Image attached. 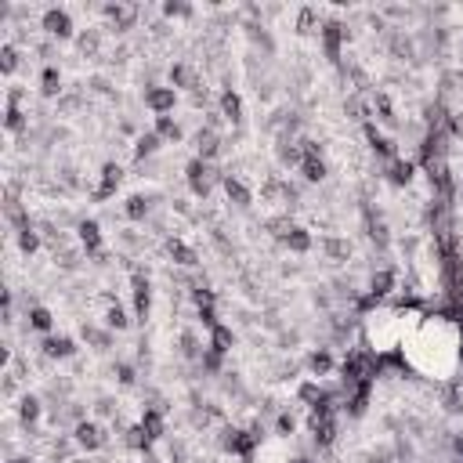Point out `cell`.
<instances>
[{"instance_id": "6da1fadb", "label": "cell", "mask_w": 463, "mask_h": 463, "mask_svg": "<svg viewBox=\"0 0 463 463\" xmlns=\"http://www.w3.org/2000/svg\"><path fill=\"white\" fill-rule=\"evenodd\" d=\"M44 25H47L54 36H69V15L66 11H47L44 15Z\"/></svg>"}, {"instance_id": "7a4b0ae2", "label": "cell", "mask_w": 463, "mask_h": 463, "mask_svg": "<svg viewBox=\"0 0 463 463\" xmlns=\"http://www.w3.org/2000/svg\"><path fill=\"white\" fill-rule=\"evenodd\" d=\"M149 105L156 113H166V109L174 105V91H149Z\"/></svg>"}, {"instance_id": "3957f363", "label": "cell", "mask_w": 463, "mask_h": 463, "mask_svg": "<svg viewBox=\"0 0 463 463\" xmlns=\"http://www.w3.org/2000/svg\"><path fill=\"white\" fill-rule=\"evenodd\" d=\"M76 438H80V445H87V449H94L98 441H101L94 423H80V427H76Z\"/></svg>"}, {"instance_id": "277c9868", "label": "cell", "mask_w": 463, "mask_h": 463, "mask_svg": "<svg viewBox=\"0 0 463 463\" xmlns=\"http://www.w3.org/2000/svg\"><path fill=\"white\" fill-rule=\"evenodd\" d=\"M116 185H119V166H116V163H109V166H105V185L98 188V196H109Z\"/></svg>"}, {"instance_id": "5b68a950", "label": "cell", "mask_w": 463, "mask_h": 463, "mask_svg": "<svg viewBox=\"0 0 463 463\" xmlns=\"http://www.w3.org/2000/svg\"><path fill=\"white\" fill-rule=\"evenodd\" d=\"M322 174H326L322 160H304V178L308 181H322Z\"/></svg>"}, {"instance_id": "8992f818", "label": "cell", "mask_w": 463, "mask_h": 463, "mask_svg": "<svg viewBox=\"0 0 463 463\" xmlns=\"http://www.w3.org/2000/svg\"><path fill=\"white\" fill-rule=\"evenodd\" d=\"M170 254L178 257L181 264H196V254H192V250L185 246V243H174V239H170Z\"/></svg>"}, {"instance_id": "52a82bcc", "label": "cell", "mask_w": 463, "mask_h": 463, "mask_svg": "<svg viewBox=\"0 0 463 463\" xmlns=\"http://www.w3.org/2000/svg\"><path fill=\"white\" fill-rule=\"evenodd\" d=\"M225 188H228V196L235 199V203H250V192H246L239 181H232V178H228V181H225Z\"/></svg>"}, {"instance_id": "ba28073f", "label": "cell", "mask_w": 463, "mask_h": 463, "mask_svg": "<svg viewBox=\"0 0 463 463\" xmlns=\"http://www.w3.org/2000/svg\"><path fill=\"white\" fill-rule=\"evenodd\" d=\"M228 344H232V333L225 326H214V351H228Z\"/></svg>"}, {"instance_id": "9c48e42d", "label": "cell", "mask_w": 463, "mask_h": 463, "mask_svg": "<svg viewBox=\"0 0 463 463\" xmlns=\"http://www.w3.org/2000/svg\"><path fill=\"white\" fill-rule=\"evenodd\" d=\"M337 44H340V25L329 22L326 25V47H329V54H337Z\"/></svg>"}, {"instance_id": "30bf717a", "label": "cell", "mask_w": 463, "mask_h": 463, "mask_svg": "<svg viewBox=\"0 0 463 463\" xmlns=\"http://www.w3.org/2000/svg\"><path fill=\"white\" fill-rule=\"evenodd\" d=\"M221 109H225V116H232V119H239V98L232 94V91H228L225 98H221Z\"/></svg>"}, {"instance_id": "8fae6325", "label": "cell", "mask_w": 463, "mask_h": 463, "mask_svg": "<svg viewBox=\"0 0 463 463\" xmlns=\"http://www.w3.org/2000/svg\"><path fill=\"white\" fill-rule=\"evenodd\" d=\"M44 347H47V355H69V351H72V344H69L66 337H62V340H47Z\"/></svg>"}, {"instance_id": "7c38bea8", "label": "cell", "mask_w": 463, "mask_h": 463, "mask_svg": "<svg viewBox=\"0 0 463 463\" xmlns=\"http://www.w3.org/2000/svg\"><path fill=\"white\" fill-rule=\"evenodd\" d=\"M80 232H83V243L94 250V246H98V225H94V221H87V225H83Z\"/></svg>"}, {"instance_id": "4fadbf2b", "label": "cell", "mask_w": 463, "mask_h": 463, "mask_svg": "<svg viewBox=\"0 0 463 463\" xmlns=\"http://www.w3.org/2000/svg\"><path fill=\"white\" fill-rule=\"evenodd\" d=\"M29 319H33V326H36V329H51V315L44 311V308H33Z\"/></svg>"}, {"instance_id": "5bb4252c", "label": "cell", "mask_w": 463, "mask_h": 463, "mask_svg": "<svg viewBox=\"0 0 463 463\" xmlns=\"http://www.w3.org/2000/svg\"><path fill=\"white\" fill-rule=\"evenodd\" d=\"M44 91H47V94L58 91V72H54V69H44Z\"/></svg>"}, {"instance_id": "9a60e30c", "label": "cell", "mask_w": 463, "mask_h": 463, "mask_svg": "<svg viewBox=\"0 0 463 463\" xmlns=\"http://www.w3.org/2000/svg\"><path fill=\"white\" fill-rule=\"evenodd\" d=\"M199 152H203V156H214V152H217V141H214L210 134H199Z\"/></svg>"}, {"instance_id": "2e32d148", "label": "cell", "mask_w": 463, "mask_h": 463, "mask_svg": "<svg viewBox=\"0 0 463 463\" xmlns=\"http://www.w3.org/2000/svg\"><path fill=\"white\" fill-rule=\"evenodd\" d=\"M127 214H131V217H141V214H145V199H141V196H134V199H131V207H127Z\"/></svg>"}, {"instance_id": "e0dca14e", "label": "cell", "mask_w": 463, "mask_h": 463, "mask_svg": "<svg viewBox=\"0 0 463 463\" xmlns=\"http://www.w3.org/2000/svg\"><path fill=\"white\" fill-rule=\"evenodd\" d=\"M15 62H18V54H15L11 44H7V47H4V72H11V69H15Z\"/></svg>"}, {"instance_id": "ac0fdd59", "label": "cell", "mask_w": 463, "mask_h": 463, "mask_svg": "<svg viewBox=\"0 0 463 463\" xmlns=\"http://www.w3.org/2000/svg\"><path fill=\"white\" fill-rule=\"evenodd\" d=\"M7 127H11V131H18V127H22V113H18L15 105L7 109Z\"/></svg>"}, {"instance_id": "d6986e66", "label": "cell", "mask_w": 463, "mask_h": 463, "mask_svg": "<svg viewBox=\"0 0 463 463\" xmlns=\"http://www.w3.org/2000/svg\"><path fill=\"white\" fill-rule=\"evenodd\" d=\"M152 149H156V134H145L141 141H138V152L145 156V152H152Z\"/></svg>"}, {"instance_id": "ffe728a7", "label": "cell", "mask_w": 463, "mask_h": 463, "mask_svg": "<svg viewBox=\"0 0 463 463\" xmlns=\"http://www.w3.org/2000/svg\"><path fill=\"white\" fill-rule=\"evenodd\" d=\"M290 246H293V250H308V235H304V232H293V235H290Z\"/></svg>"}, {"instance_id": "44dd1931", "label": "cell", "mask_w": 463, "mask_h": 463, "mask_svg": "<svg viewBox=\"0 0 463 463\" xmlns=\"http://www.w3.org/2000/svg\"><path fill=\"white\" fill-rule=\"evenodd\" d=\"M160 134H166V138H178V127H174L166 116H160Z\"/></svg>"}, {"instance_id": "7402d4cb", "label": "cell", "mask_w": 463, "mask_h": 463, "mask_svg": "<svg viewBox=\"0 0 463 463\" xmlns=\"http://www.w3.org/2000/svg\"><path fill=\"white\" fill-rule=\"evenodd\" d=\"M22 420H36V402H33V398H25V402H22Z\"/></svg>"}, {"instance_id": "603a6c76", "label": "cell", "mask_w": 463, "mask_h": 463, "mask_svg": "<svg viewBox=\"0 0 463 463\" xmlns=\"http://www.w3.org/2000/svg\"><path fill=\"white\" fill-rule=\"evenodd\" d=\"M145 427H149V434L156 438V434H160V416H156V413H149V416H145Z\"/></svg>"}, {"instance_id": "cb8c5ba5", "label": "cell", "mask_w": 463, "mask_h": 463, "mask_svg": "<svg viewBox=\"0 0 463 463\" xmlns=\"http://www.w3.org/2000/svg\"><path fill=\"white\" fill-rule=\"evenodd\" d=\"M18 243H22V250H36V235H33L29 228H25V232H22V239H18Z\"/></svg>"}, {"instance_id": "d4e9b609", "label": "cell", "mask_w": 463, "mask_h": 463, "mask_svg": "<svg viewBox=\"0 0 463 463\" xmlns=\"http://www.w3.org/2000/svg\"><path fill=\"white\" fill-rule=\"evenodd\" d=\"M387 282H391V275H387V272H380V275L373 279V290H376V293H384V290H387Z\"/></svg>"}, {"instance_id": "484cf974", "label": "cell", "mask_w": 463, "mask_h": 463, "mask_svg": "<svg viewBox=\"0 0 463 463\" xmlns=\"http://www.w3.org/2000/svg\"><path fill=\"white\" fill-rule=\"evenodd\" d=\"M297 25H301L304 33H308L311 25H315V11H301V22H297Z\"/></svg>"}, {"instance_id": "4316f807", "label": "cell", "mask_w": 463, "mask_h": 463, "mask_svg": "<svg viewBox=\"0 0 463 463\" xmlns=\"http://www.w3.org/2000/svg\"><path fill=\"white\" fill-rule=\"evenodd\" d=\"M123 322H127V319H123V311H119V308H113V311H109V326H116V329H119Z\"/></svg>"}, {"instance_id": "83f0119b", "label": "cell", "mask_w": 463, "mask_h": 463, "mask_svg": "<svg viewBox=\"0 0 463 463\" xmlns=\"http://www.w3.org/2000/svg\"><path fill=\"white\" fill-rule=\"evenodd\" d=\"M394 181H409V166H405V163L394 166Z\"/></svg>"}, {"instance_id": "f1b7e54d", "label": "cell", "mask_w": 463, "mask_h": 463, "mask_svg": "<svg viewBox=\"0 0 463 463\" xmlns=\"http://www.w3.org/2000/svg\"><path fill=\"white\" fill-rule=\"evenodd\" d=\"M315 369H319V373H322V369H329V358L326 355H315Z\"/></svg>"}, {"instance_id": "f546056e", "label": "cell", "mask_w": 463, "mask_h": 463, "mask_svg": "<svg viewBox=\"0 0 463 463\" xmlns=\"http://www.w3.org/2000/svg\"><path fill=\"white\" fill-rule=\"evenodd\" d=\"M452 131H456V134H463V119H452Z\"/></svg>"}, {"instance_id": "4dcf8cb0", "label": "cell", "mask_w": 463, "mask_h": 463, "mask_svg": "<svg viewBox=\"0 0 463 463\" xmlns=\"http://www.w3.org/2000/svg\"><path fill=\"white\" fill-rule=\"evenodd\" d=\"M15 463H29V460H15Z\"/></svg>"}]
</instances>
